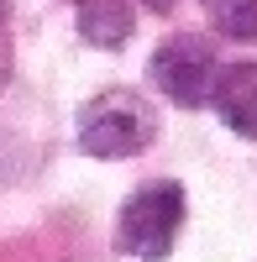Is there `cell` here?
<instances>
[{
	"label": "cell",
	"mask_w": 257,
	"mask_h": 262,
	"mask_svg": "<svg viewBox=\"0 0 257 262\" xmlns=\"http://www.w3.org/2000/svg\"><path fill=\"white\" fill-rule=\"evenodd\" d=\"M158 137V116L137 90H105L79 111V147L90 158H137Z\"/></svg>",
	"instance_id": "obj_1"
},
{
	"label": "cell",
	"mask_w": 257,
	"mask_h": 262,
	"mask_svg": "<svg viewBox=\"0 0 257 262\" xmlns=\"http://www.w3.org/2000/svg\"><path fill=\"white\" fill-rule=\"evenodd\" d=\"M179 226H184V189L174 179H158V184H142L132 200L121 205V221H116V247L137 262H168L179 242Z\"/></svg>",
	"instance_id": "obj_2"
},
{
	"label": "cell",
	"mask_w": 257,
	"mask_h": 262,
	"mask_svg": "<svg viewBox=\"0 0 257 262\" xmlns=\"http://www.w3.org/2000/svg\"><path fill=\"white\" fill-rule=\"evenodd\" d=\"M216 48H210L205 37L195 32H179V37H163L153 63H147V79L158 84V90L184 105V111H195V105L210 100V90H216Z\"/></svg>",
	"instance_id": "obj_3"
},
{
	"label": "cell",
	"mask_w": 257,
	"mask_h": 262,
	"mask_svg": "<svg viewBox=\"0 0 257 262\" xmlns=\"http://www.w3.org/2000/svg\"><path fill=\"white\" fill-rule=\"evenodd\" d=\"M216 116L237 131V137L257 142V63H231L216 74V90H210Z\"/></svg>",
	"instance_id": "obj_4"
},
{
	"label": "cell",
	"mask_w": 257,
	"mask_h": 262,
	"mask_svg": "<svg viewBox=\"0 0 257 262\" xmlns=\"http://www.w3.org/2000/svg\"><path fill=\"white\" fill-rule=\"evenodd\" d=\"M79 32L90 48H121L137 32V0H79Z\"/></svg>",
	"instance_id": "obj_5"
},
{
	"label": "cell",
	"mask_w": 257,
	"mask_h": 262,
	"mask_svg": "<svg viewBox=\"0 0 257 262\" xmlns=\"http://www.w3.org/2000/svg\"><path fill=\"white\" fill-rule=\"evenodd\" d=\"M216 21V32L237 37V42H252L257 37V0H200Z\"/></svg>",
	"instance_id": "obj_6"
},
{
	"label": "cell",
	"mask_w": 257,
	"mask_h": 262,
	"mask_svg": "<svg viewBox=\"0 0 257 262\" xmlns=\"http://www.w3.org/2000/svg\"><path fill=\"white\" fill-rule=\"evenodd\" d=\"M6 74H11V42H6V32H0V84H6Z\"/></svg>",
	"instance_id": "obj_7"
},
{
	"label": "cell",
	"mask_w": 257,
	"mask_h": 262,
	"mask_svg": "<svg viewBox=\"0 0 257 262\" xmlns=\"http://www.w3.org/2000/svg\"><path fill=\"white\" fill-rule=\"evenodd\" d=\"M147 6H153V11H168V6H179V0H147Z\"/></svg>",
	"instance_id": "obj_8"
},
{
	"label": "cell",
	"mask_w": 257,
	"mask_h": 262,
	"mask_svg": "<svg viewBox=\"0 0 257 262\" xmlns=\"http://www.w3.org/2000/svg\"><path fill=\"white\" fill-rule=\"evenodd\" d=\"M0 16H6V0H0Z\"/></svg>",
	"instance_id": "obj_9"
}]
</instances>
